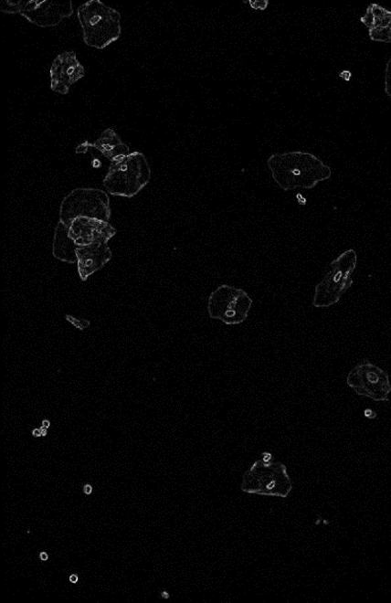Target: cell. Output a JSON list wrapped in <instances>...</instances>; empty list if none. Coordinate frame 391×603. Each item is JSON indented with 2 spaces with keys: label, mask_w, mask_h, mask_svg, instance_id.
<instances>
[{
  "label": "cell",
  "mask_w": 391,
  "mask_h": 603,
  "mask_svg": "<svg viewBox=\"0 0 391 603\" xmlns=\"http://www.w3.org/2000/svg\"><path fill=\"white\" fill-rule=\"evenodd\" d=\"M268 167L271 177L284 192L312 189L333 176V169L324 161L303 151L270 154Z\"/></svg>",
  "instance_id": "obj_1"
},
{
  "label": "cell",
  "mask_w": 391,
  "mask_h": 603,
  "mask_svg": "<svg viewBox=\"0 0 391 603\" xmlns=\"http://www.w3.org/2000/svg\"><path fill=\"white\" fill-rule=\"evenodd\" d=\"M293 482L286 465L277 461L273 454L263 452L244 472L241 491L246 494L266 497L288 498L292 492Z\"/></svg>",
  "instance_id": "obj_2"
},
{
  "label": "cell",
  "mask_w": 391,
  "mask_h": 603,
  "mask_svg": "<svg viewBox=\"0 0 391 603\" xmlns=\"http://www.w3.org/2000/svg\"><path fill=\"white\" fill-rule=\"evenodd\" d=\"M79 21L85 45L104 49L122 37V14L100 0H90L79 8Z\"/></svg>",
  "instance_id": "obj_3"
},
{
  "label": "cell",
  "mask_w": 391,
  "mask_h": 603,
  "mask_svg": "<svg viewBox=\"0 0 391 603\" xmlns=\"http://www.w3.org/2000/svg\"><path fill=\"white\" fill-rule=\"evenodd\" d=\"M358 265V254L354 249H347L331 262L318 282L312 302L314 308H330L353 287V275Z\"/></svg>",
  "instance_id": "obj_4"
},
{
  "label": "cell",
  "mask_w": 391,
  "mask_h": 603,
  "mask_svg": "<svg viewBox=\"0 0 391 603\" xmlns=\"http://www.w3.org/2000/svg\"><path fill=\"white\" fill-rule=\"evenodd\" d=\"M151 179V167L147 157L141 152H133L111 163L103 180L109 195L133 197L146 187Z\"/></svg>",
  "instance_id": "obj_5"
},
{
  "label": "cell",
  "mask_w": 391,
  "mask_h": 603,
  "mask_svg": "<svg viewBox=\"0 0 391 603\" xmlns=\"http://www.w3.org/2000/svg\"><path fill=\"white\" fill-rule=\"evenodd\" d=\"M112 217L110 197L100 188L79 187L68 194L59 206V221L70 226L79 217L109 222Z\"/></svg>",
  "instance_id": "obj_6"
},
{
  "label": "cell",
  "mask_w": 391,
  "mask_h": 603,
  "mask_svg": "<svg viewBox=\"0 0 391 603\" xmlns=\"http://www.w3.org/2000/svg\"><path fill=\"white\" fill-rule=\"evenodd\" d=\"M253 305L248 292L241 288L222 284L211 292L207 310L211 320L227 325H239L248 318Z\"/></svg>",
  "instance_id": "obj_7"
},
{
  "label": "cell",
  "mask_w": 391,
  "mask_h": 603,
  "mask_svg": "<svg viewBox=\"0 0 391 603\" xmlns=\"http://www.w3.org/2000/svg\"><path fill=\"white\" fill-rule=\"evenodd\" d=\"M346 384L362 397L375 402L389 401L390 377L386 370L364 359L355 365L346 376Z\"/></svg>",
  "instance_id": "obj_8"
},
{
  "label": "cell",
  "mask_w": 391,
  "mask_h": 603,
  "mask_svg": "<svg viewBox=\"0 0 391 603\" xmlns=\"http://www.w3.org/2000/svg\"><path fill=\"white\" fill-rule=\"evenodd\" d=\"M73 3L48 2V0H29L22 2L20 15L30 23L41 28L56 27L73 14Z\"/></svg>",
  "instance_id": "obj_9"
},
{
  "label": "cell",
  "mask_w": 391,
  "mask_h": 603,
  "mask_svg": "<svg viewBox=\"0 0 391 603\" xmlns=\"http://www.w3.org/2000/svg\"><path fill=\"white\" fill-rule=\"evenodd\" d=\"M85 76V69L79 62L74 50H66L59 54L50 68V90L61 94H68L71 86Z\"/></svg>",
  "instance_id": "obj_10"
},
{
  "label": "cell",
  "mask_w": 391,
  "mask_h": 603,
  "mask_svg": "<svg viewBox=\"0 0 391 603\" xmlns=\"http://www.w3.org/2000/svg\"><path fill=\"white\" fill-rule=\"evenodd\" d=\"M69 227V235L79 247L108 244L117 234L111 223L88 217L75 219Z\"/></svg>",
  "instance_id": "obj_11"
},
{
  "label": "cell",
  "mask_w": 391,
  "mask_h": 603,
  "mask_svg": "<svg viewBox=\"0 0 391 603\" xmlns=\"http://www.w3.org/2000/svg\"><path fill=\"white\" fill-rule=\"evenodd\" d=\"M76 255H78V269L81 281H87L93 273L103 270L113 258L108 244L79 247Z\"/></svg>",
  "instance_id": "obj_12"
},
{
  "label": "cell",
  "mask_w": 391,
  "mask_h": 603,
  "mask_svg": "<svg viewBox=\"0 0 391 603\" xmlns=\"http://www.w3.org/2000/svg\"><path fill=\"white\" fill-rule=\"evenodd\" d=\"M360 21L368 28L372 41L391 43V11L387 8L372 4Z\"/></svg>",
  "instance_id": "obj_13"
},
{
  "label": "cell",
  "mask_w": 391,
  "mask_h": 603,
  "mask_svg": "<svg viewBox=\"0 0 391 603\" xmlns=\"http://www.w3.org/2000/svg\"><path fill=\"white\" fill-rule=\"evenodd\" d=\"M69 226L58 220L55 229L53 256L58 261L75 264L79 261L76 251L79 247L74 243L69 235Z\"/></svg>",
  "instance_id": "obj_14"
},
{
  "label": "cell",
  "mask_w": 391,
  "mask_h": 603,
  "mask_svg": "<svg viewBox=\"0 0 391 603\" xmlns=\"http://www.w3.org/2000/svg\"><path fill=\"white\" fill-rule=\"evenodd\" d=\"M90 146L103 153V156L111 163L122 160L131 153L129 146L122 142L121 136L111 128H108L101 132L99 139Z\"/></svg>",
  "instance_id": "obj_15"
},
{
  "label": "cell",
  "mask_w": 391,
  "mask_h": 603,
  "mask_svg": "<svg viewBox=\"0 0 391 603\" xmlns=\"http://www.w3.org/2000/svg\"><path fill=\"white\" fill-rule=\"evenodd\" d=\"M21 5V0H18V2H15V0H5V2H3L2 5H0V11L10 15H20Z\"/></svg>",
  "instance_id": "obj_16"
},
{
  "label": "cell",
  "mask_w": 391,
  "mask_h": 603,
  "mask_svg": "<svg viewBox=\"0 0 391 603\" xmlns=\"http://www.w3.org/2000/svg\"><path fill=\"white\" fill-rule=\"evenodd\" d=\"M385 92L391 100V58L387 60L385 74Z\"/></svg>",
  "instance_id": "obj_17"
},
{
  "label": "cell",
  "mask_w": 391,
  "mask_h": 603,
  "mask_svg": "<svg viewBox=\"0 0 391 603\" xmlns=\"http://www.w3.org/2000/svg\"><path fill=\"white\" fill-rule=\"evenodd\" d=\"M66 320L71 323L75 327H78L79 330L84 331L88 329L90 325V323L87 320H79V318L73 317L71 315H66Z\"/></svg>",
  "instance_id": "obj_18"
},
{
  "label": "cell",
  "mask_w": 391,
  "mask_h": 603,
  "mask_svg": "<svg viewBox=\"0 0 391 603\" xmlns=\"http://www.w3.org/2000/svg\"><path fill=\"white\" fill-rule=\"evenodd\" d=\"M248 4L254 11L261 12L266 11L269 5V0H250Z\"/></svg>",
  "instance_id": "obj_19"
},
{
  "label": "cell",
  "mask_w": 391,
  "mask_h": 603,
  "mask_svg": "<svg viewBox=\"0 0 391 603\" xmlns=\"http://www.w3.org/2000/svg\"><path fill=\"white\" fill-rule=\"evenodd\" d=\"M90 145L91 144L88 141H85L76 148L75 152L76 153H85L88 152Z\"/></svg>",
  "instance_id": "obj_20"
},
{
  "label": "cell",
  "mask_w": 391,
  "mask_h": 603,
  "mask_svg": "<svg viewBox=\"0 0 391 603\" xmlns=\"http://www.w3.org/2000/svg\"><path fill=\"white\" fill-rule=\"evenodd\" d=\"M339 79H342L344 81H351L353 79V73L351 70H343L339 73Z\"/></svg>",
  "instance_id": "obj_21"
},
{
  "label": "cell",
  "mask_w": 391,
  "mask_h": 603,
  "mask_svg": "<svg viewBox=\"0 0 391 603\" xmlns=\"http://www.w3.org/2000/svg\"><path fill=\"white\" fill-rule=\"evenodd\" d=\"M364 417L367 418L369 419L376 418H377V413L372 409H365L364 411Z\"/></svg>",
  "instance_id": "obj_22"
},
{
  "label": "cell",
  "mask_w": 391,
  "mask_h": 603,
  "mask_svg": "<svg viewBox=\"0 0 391 603\" xmlns=\"http://www.w3.org/2000/svg\"><path fill=\"white\" fill-rule=\"evenodd\" d=\"M83 491L85 494L90 495L92 493V487L90 484L85 485Z\"/></svg>",
  "instance_id": "obj_23"
},
{
  "label": "cell",
  "mask_w": 391,
  "mask_h": 603,
  "mask_svg": "<svg viewBox=\"0 0 391 603\" xmlns=\"http://www.w3.org/2000/svg\"><path fill=\"white\" fill-rule=\"evenodd\" d=\"M70 582L75 584L79 582V576L78 575H71L70 576Z\"/></svg>",
  "instance_id": "obj_24"
},
{
  "label": "cell",
  "mask_w": 391,
  "mask_h": 603,
  "mask_svg": "<svg viewBox=\"0 0 391 603\" xmlns=\"http://www.w3.org/2000/svg\"><path fill=\"white\" fill-rule=\"evenodd\" d=\"M41 561L47 562L48 559V555L47 553H41L39 555Z\"/></svg>",
  "instance_id": "obj_25"
},
{
  "label": "cell",
  "mask_w": 391,
  "mask_h": 603,
  "mask_svg": "<svg viewBox=\"0 0 391 603\" xmlns=\"http://www.w3.org/2000/svg\"><path fill=\"white\" fill-rule=\"evenodd\" d=\"M32 435H33L34 437H40V436H41V430H40V428L33 429Z\"/></svg>",
  "instance_id": "obj_26"
},
{
  "label": "cell",
  "mask_w": 391,
  "mask_h": 603,
  "mask_svg": "<svg viewBox=\"0 0 391 603\" xmlns=\"http://www.w3.org/2000/svg\"><path fill=\"white\" fill-rule=\"evenodd\" d=\"M40 430H41V436L42 437H46L48 435V428L42 427V428H40Z\"/></svg>",
  "instance_id": "obj_27"
},
{
  "label": "cell",
  "mask_w": 391,
  "mask_h": 603,
  "mask_svg": "<svg viewBox=\"0 0 391 603\" xmlns=\"http://www.w3.org/2000/svg\"><path fill=\"white\" fill-rule=\"evenodd\" d=\"M92 166L95 167V168H99V167H100V160H97V159H96V160H93Z\"/></svg>",
  "instance_id": "obj_28"
},
{
  "label": "cell",
  "mask_w": 391,
  "mask_h": 603,
  "mask_svg": "<svg viewBox=\"0 0 391 603\" xmlns=\"http://www.w3.org/2000/svg\"><path fill=\"white\" fill-rule=\"evenodd\" d=\"M161 598H163L164 599H168L169 598V593L168 592L161 593Z\"/></svg>",
  "instance_id": "obj_29"
},
{
  "label": "cell",
  "mask_w": 391,
  "mask_h": 603,
  "mask_svg": "<svg viewBox=\"0 0 391 603\" xmlns=\"http://www.w3.org/2000/svg\"><path fill=\"white\" fill-rule=\"evenodd\" d=\"M42 425H44V427L46 428H49L50 422L48 420H44V422H42Z\"/></svg>",
  "instance_id": "obj_30"
}]
</instances>
